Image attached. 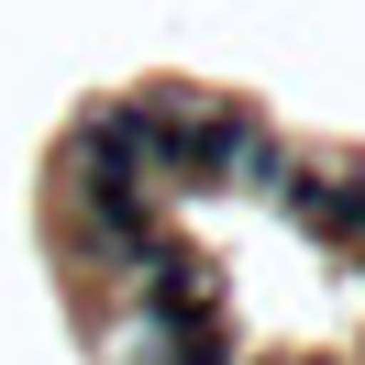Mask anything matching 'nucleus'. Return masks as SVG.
I'll list each match as a JSON object with an SVG mask.
<instances>
[{"label":"nucleus","mask_w":365,"mask_h":365,"mask_svg":"<svg viewBox=\"0 0 365 365\" xmlns=\"http://www.w3.org/2000/svg\"><path fill=\"white\" fill-rule=\"evenodd\" d=\"M277 210H288L299 232H321V244H343V255H365V155H299L288 166V188H277Z\"/></svg>","instance_id":"nucleus-1"},{"label":"nucleus","mask_w":365,"mask_h":365,"mask_svg":"<svg viewBox=\"0 0 365 365\" xmlns=\"http://www.w3.org/2000/svg\"><path fill=\"white\" fill-rule=\"evenodd\" d=\"M133 288H144V321H155V332H200V321H222V266H210L200 244H178V232L133 266Z\"/></svg>","instance_id":"nucleus-2"},{"label":"nucleus","mask_w":365,"mask_h":365,"mask_svg":"<svg viewBox=\"0 0 365 365\" xmlns=\"http://www.w3.org/2000/svg\"><path fill=\"white\" fill-rule=\"evenodd\" d=\"M155 365H244V354H232V321H200V332H166Z\"/></svg>","instance_id":"nucleus-3"},{"label":"nucleus","mask_w":365,"mask_h":365,"mask_svg":"<svg viewBox=\"0 0 365 365\" xmlns=\"http://www.w3.org/2000/svg\"><path fill=\"white\" fill-rule=\"evenodd\" d=\"M244 365H288V354H244Z\"/></svg>","instance_id":"nucleus-4"}]
</instances>
